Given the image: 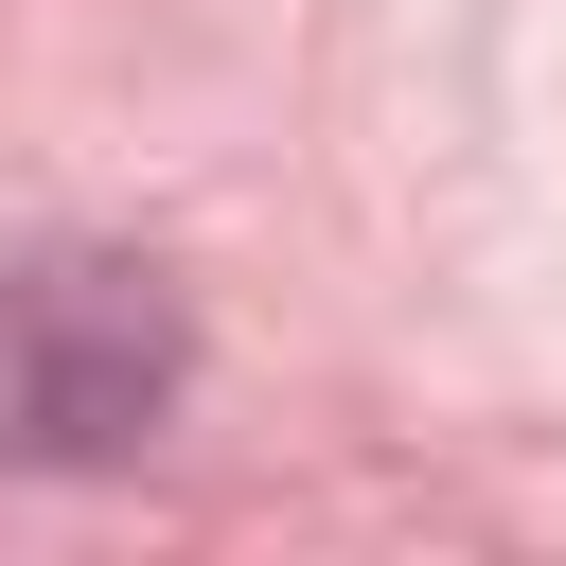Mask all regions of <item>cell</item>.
Here are the masks:
<instances>
[{"label": "cell", "mask_w": 566, "mask_h": 566, "mask_svg": "<svg viewBox=\"0 0 566 566\" xmlns=\"http://www.w3.org/2000/svg\"><path fill=\"white\" fill-rule=\"evenodd\" d=\"M177 283L124 248H35L0 265V460H142L177 424Z\"/></svg>", "instance_id": "obj_1"}]
</instances>
